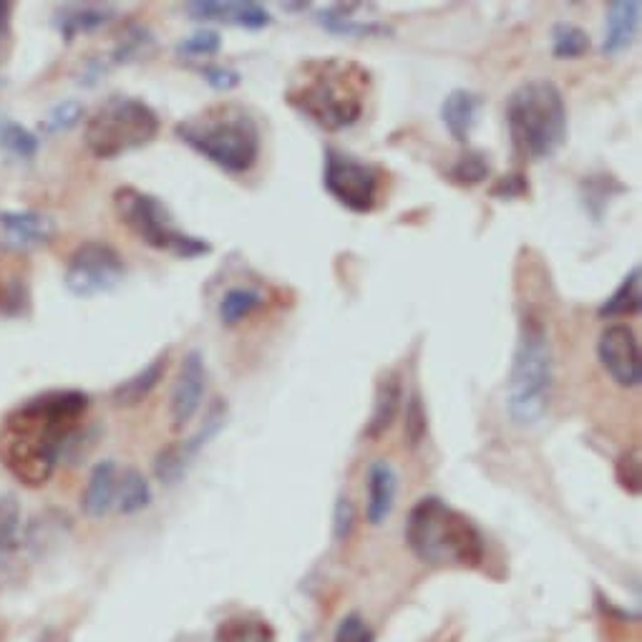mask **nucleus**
Instances as JSON below:
<instances>
[{"label":"nucleus","mask_w":642,"mask_h":642,"mask_svg":"<svg viewBox=\"0 0 642 642\" xmlns=\"http://www.w3.org/2000/svg\"><path fill=\"white\" fill-rule=\"evenodd\" d=\"M88 408V393L76 388H53L21 400L0 421V467L21 486H46L84 436Z\"/></svg>","instance_id":"f257e3e1"},{"label":"nucleus","mask_w":642,"mask_h":642,"mask_svg":"<svg viewBox=\"0 0 642 642\" xmlns=\"http://www.w3.org/2000/svg\"><path fill=\"white\" fill-rule=\"evenodd\" d=\"M371 86V71L358 61L328 55L300 63L285 88V101L312 124L335 134L358 124Z\"/></svg>","instance_id":"f03ea898"},{"label":"nucleus","mask_w":642,"mask_h":642,"mask_svg":"<svg viewBox=\"0 0 642 642\" xmlns=\"http://www.w3.org/2000/svg\"><path fill=\"white\" fill-rule=\"evenodd\" d=\"M408 550L431 567L477 569L486 559L479 527L441 496H423L408 511L404 529Z\"/></svg>","instance_id":"7ed1b4c3"},{"label":"nucleus","mask_w":642,"mask_h":642,"mask_svg":"<svg viewBox=\"0 0 642 642\" xmlns=\"http://www.w3.org/2000/svg\"><path fill=\"white\" fill-rule=\"evenodd\" d=\"M176 139L232 176L247 174L262 151V132L243 103L224 101L174 126Z\"/></svg>","instance_id":"20e7f679"},{"label":"nucleus","mask_w":642,"mask_h":642,"mask_svg":"<svg viewBox=\"0 0 642 642\" xmlns=\"http://www.w3.org/2000/svg\"><path fill=\"white\" fill-rule=\"evenodd\" d=\"M555 388V348L547 325L534 312L519 320L511 371L507 381V413L514 427H534L544 419Z\"/></svg>","instance_id":"39448f33"},{"label":"nucleus","mask_w":642,"mask_h":642,"mask_svg":"<svg viewBox=\"0 0 642 642\" xmlns=\"http://www.w3.org/2000/svg\"><path fill=\"white\" fill-rule=\"evenodd\" d=\"M507 128L519 157L542 162L565 147L569 119L561 88L550 78L519 84L507 99Z\"/></svg>","instance_id":"423d86ee"},{"label":"nucleus","mask_w":642,"mask_h":642,"mask_svg":"<svg viewBox=\"0 0 642 642\" xmlns=\"http://www.w3.org/2000/svg\"><path fill=\"white\" fill-rule=\"evenodd\" d=\"M159 128V114L147 101L116 94L88 116L84 144L96 159H119L155 141Z\"/></svg>","instance_id":"0eeeda50"},{"label":"nucleus","mask_w":642,"mask_h":642,"mask_svg":"<svg viewBox=\"0 0 642 642\" xmlns=\"http://www.w3.org/2000/svg\"><path fill=\"white\" fill-rule=\"evenodd\" d=\"M114 210L122 224L151 250L170 252L180 260H197L212 252V243L176 227L170 207L149 192L128 187V184L119 187L114 192Z\"/></svg>","instance_id":"6e6552de"},{"label":"nucleus","mask_w":642,"mask_h":642,"mask_svg":"<svg viewBox=\"0 0 642 642\" xmlns=\"http://www.w3.org/2000/svg\"><path fill=\"white\" fill-rule=\"evenodd\" d=\"M379 166L358 162L356 157L338 149H325L323 187L335 202L353 214H371L379 205L381 192Z\"/></svg>","instance_id":"1a4fd4ad"},{"label":"nucleus","mask_w":642,"mask_h":642,"mask_svg":"<svg viewBox=\"0 0 642 642\" xmlns=\"http://www.w3.org/2000/svg\"><path fill=\"white\" fill-rule=\"evenodd\" d=\"M126 277V264L114 247L107 243H88L78 245L63 272V285L76 298H96L116 291Z\"/></svg>","instance_id":"9d476101"},{"label":"nucleus","mask_w":642,"mask_h":642,"mask_svg":"<svg viewBox=\"0 0 642 642\" xmlns=\"http://www.w3.org/2000/svg\"><path fill=\"white\" fill-rule=\"evenodd\" d=\"M597 358L609 379L622 388H638L642 383L640 341L630 325H607L597 341Z\"/></svg>","instance_id":"9b49d317"},{"label":"nucleus","mask_w":642,"mask_h":642,"mask_svg":"<svg viewBox=\"0 0 642 642\" xmlns=\"http://www.w3.org/2000/svg\"><path fill=\"white\" fill-rule=\"evenodd\" d=\"M59 224L36 210H0V252L28 255L51 245Z\"/></svg>","instance_id":"f8f14e48"},{"label":"nucleus","mask_w":642,"mask_h":642,"mask_svg":"<svg viewBox=\"0 0 642 642\" xmlns=\"http://www.w3.org/2000/svg\"><path fill=\"white\" fill-rule=\"evenodd\" d=\"M205 391H207L205 356L199 350H189L187 356L182 358L180 373H176L172 398H170L174 431H182L192 419H195L199 406H202L205 400Z\"/></svg>","instance_id":"ddd939ff"},{"label":"nucleus","mask_w":642,"mask_h":642,"mask_svg":"<svg viewBox=\"0 0 642 642\" xmlns=\"http://www.w3.org/2000/svg\"><path fill=\"white\" fill-rule=\"evenodd\" d=\"M187 15L192 21H217V23H235L247 30H262L272 23V15L262 3L255 0H195L187 3Z\"/></svg>","instance_id":"4468645a"},{"label":"nucleus","mask_w":642,"mask_h":642,"mask_svg":"<svg viewBox=\"0 0 642 642\" xmlns=\"http://www.w3.org/2000/svg\"><path fill=\"white\" fill-rule=\"evenodd\" d=\"M23 519L21 504L13 494H0V590L21 572Z\"/></svg>","instance_id":"2eb2a0df"},{"label":"nucleus","mask_w":642,"mask_h":642,"mask_svg":"<svg viewBox=\"0 0 642 642\" xmlns=\"http://www.w3.org/2000/svg\"><path fill=\"white\" fill-rule=\"evenodd\" d=\"M398 494V473L388 461H373L368 469V502H366V521L373 527H381L391 517L393 504Z\"/></svg>","instance_id":"dca6fc26"},{"label":"nucleus","mask_w":642,"mask_h":642,"mask_svg":"<svg viewBox=\"0 0 642 642\" xmlns=\"http://www.w3.org/2000/svg\"><path fill=\"white\" fill-rule=\"evenodd\" d=\"M116 489H119V469L111 459L96 464L88 473V484L82 496V509L88 519H103L116 507Z\"/></svg>","instance_id":"f3484780"},{"label":"nucleus","mask_w":642,"mask_h":642,"mask_svg":"<svg viewBox=\"0 0 642 642\" xmlns=\"http://www.w3.org/2000/svg\"><path fill=\"white\" fill-rule=\"evenodd\" d=\"M400 398H404V383H400V375L396 371L383 373L379 383H375L373 411L363 429L366 439L379 441L383 433L393 427V421H396L398 408H400Z\"/></svg>","instance_id":"a211bd4d"},{"label":"nucleus","mask_w":642,"mask_h":642,"mask_svg":"<svg viewBox=\"0 0 642 642\" xmlns=\"http://www.w3.org/2000/svg\"><path fill=\"white\" fill-rule=\"evenodd\" d=\"M638 26H640V0H615V3H609L602 53L617 55L628 51L638 36Z\"/></svg>","instance_id":"6ab92c4d"},{"label":"nucleus","mask_w":642,"mask_h":642,"mask_svg":"<svg viewBox=\"0 0 642 642\" xmlns=\"http://www.w3.org/2000/svg\"><path fill=\"white\" fill-rule=\"evenodd\" d=\"M166 366H170V353H159V356L136 371L132 379H126L111 391V404L119 408H134L147 400L159 383H162Z\"/></svg>","instance_id":"aec40b11"},{"label":"nucleus","mask_w":642,"mask_h":642,"mask_svg":"<svg viewBox=\"0 0 642 642\" xmlns=\"http://www.w3.org/2000/svg\"><path fill=\"white\" fill-rule=\"evenodd\" d=\"M481 109V96L467 91V88H454L441 103V122H444L446 132L454 136V141L467 144L469 136L477 126Z\"/></svg>","instance_id":"412c9836"},{"label":"nucleus","mask_w":642,"mask_h":642,"mask_svg":"<svg viewBox=\"0 0 642 642\" xmlns=\"http://www.w3.org/2000/svg\"><path fill=\"white\" fill-rule=\"evenodd\" d=\"M358 5H331L323 8L316 15L318 26L328 30L333 36H343V38H385L393 36V28L385 26V23L379 21H353L350 11H356Z\"/></svg>","instance_id":"4be33fe9"},{"label":"nucleus","mask_w":642,"mask_h":642,"mask_svg":"<svg viewBox=\"0 0 642 642\" xmlns=\"http://www.w3.org/2000/svg\"><path fill=\"white\" fill-rule=\"evenodd\" d=\"M114 18V8L111 5H63L55 13V28L66 44L84 34H94L107 26Z\"/></svg>","instance_id":"5701e85b"},{"label":"nucleus","mask_w":642,"mask_h":642,"mask_svg":"<svg viewBox=\"0 0 642 642\" xmlns=\"http://www.w3.org/2000/svg\"><path fill=\"white\" fill-rule=\"evenodd\" d=\"M214 642H277V635L262 615L239 613L217 625Z\"/></svg>","instance_id":"b1692460"},{"label":"nucleus","mask_w":642,"mask_h":642,"mask_svg":"<svg viewBox=\"0 0 642 642\" xmlns=\"http://www.w3.org/2000/svg\"><path fill=\"white\" fill-rule=\"evenodd\" d=\"M640 264H635L617 291L609 295V298L597 308V318H635L642 310V280H640Z\"/></svg>","instance_id":"393cba45"},{"label":"nucleus","mask_w":642,"mask_h":642,"mask_svg":"<svg viewBox=\"0 0 642 642\" xmlns=\"http://www.w3.org/2000/svg\"><path fill=\"white\" fill-rule=\"evenodd\" d=\"M264 305V295L255 287H232L222 295L220 305H217V316H220L222 325H237L245 318H250L255 310H260Z\"/></svg>","instance_id":"a878e982"},{"label":"nucleus","mask_w":642,"mask_h":642,"mask_svg":"<svg viewBox=\"0 0 642 642\" xmlns=\"http://www.w3.org/2000/svg\"><path fill=\"white\" fill-rule=\"evenodd\" d=\"M151 504V486L147 477L136 469H124L119 473V489H116V509L124 517L144 511Z\"/></svg>","instance_id":"bb28decb"},{"label":"nucleus","mask_w":642,"mask_h":642,"mask_svg":"<svg viewBox=\"0 0 642 642\" xmlns=\"http://www.w3.org/2000/svg\"><path fill=\"white\" fill-rule=\"evenodd\" d=\"M227 419H230V404L224 398H214L212 406L207 408L202 423H199V429L192 433L187 441H182V448L184 454H187V459L192 461L195 456L202 452L207 444H212V439L220 433L224 427H227Z\"/></svg>","instance_id":"cd10ccee"},{"label":"nucleus","mask_w":642,"mask_h":642,"mask_svg":"<svg viewBox=\"0 0 642 642\" xmlns=\"http://www.w3.org/2000/svg\"><path fill=\"white\" fill-rule=\"evenodd\" d=\"M592 48V41L588 36V30L577 26V23H555L552 28V55L559 61H575L588 55Z\"/></svg>","instance_id":"c85d7f7f"},{"label":"nucleus","mask_w":642,"mask_h":642,"mask_svg":"<svg viewBox=\"0 0 642 642\" xmlns=\"http://www.w3.org/2000/svg\"><path fill=\"white\" fill-rule=\"evenodd\" d=\"M0 147H3L13 159H21V162H30L38 155V136L26 128L23 124L5 122L0 128Z\"/></svg>","instance_id":"c756f323"},{"label":"nucleus","mask_w":642,"mask_h":642,"mask_svg":"<svg viewBox=\"0 0 642 642\" xmlns=\"http://www.w3.org/2000/svg\"><path fill=\"white\" fill-rule=\"evenodd\" d=\"M489 174H492V166H489L484 151H464L448 170V180L459 184V187H477V184L489 180Z\"/></svg>","instance_id":"7c9ffc66"},{"label":"nucleus","mask_w":642,"mask_h":642,"mask_svg":"<svg viewBox=\"0 0 642 642\" xmlns=\"http://www.w3.org/2000/svg\"><path fill=\"white\" fill-rule=\"evenodd\" d=\"M404 441L408 448H419L429 436V411L423 404L421 393L413 391L406 400V413H404Z\"/></svg>","instance_id":"2f4dec72"},{"label":"nucleus","mask_w":642,"mask_h":642,"mask_svg":"<svg viewBox=\"0 0 642 642\" xmlns=\"http://www.w3.org/2000/svg\"><path fill=\"white\" fill-rule=\"evenodd\" d=\"M151 48H155V38L147 28L141 26H132L122 36V41L116 44L114 51H111V61L114 63H128V61H136L141 59L144 53H149Z\"/></svg>","instance_id":"473e14b6"},{"label":"nucleus","mask_w":642,"mask_h":642,"mask_svg":"<svg viewBox=\"0 0 642 642\" xmlns=\"http://www.w3.org/2000/svg\"><path fill=\"white\" fill-rule=\"evenodd\" d=\"M220 51L222 36L212 28L197 30V34L182 38V41L176 44V55H182V59H210V55H217Z\"/></svg>","instance_id":"72a5a7b5"},{"label":"nucleus","mask_w":642,"mask_h":642,"mask_svg":"<svg viewBox=\"0 0 642 642\" xmlns=\"http://www.w3.org/2000/svg\"><path fill=\"white\" fill-rule=\"evenodd\" d=\"M189 467L187 454H184L182 444H170L157 454L155 459V473L162 484H176L184 477V471Z\"/></svg>","instance_id":"f704fd0d"},{"label":"nucleus","mask_w":642,"mask_h":642,"mask_svg":"<svg viewBox=\"0 0 642 642\" xmlns=\"http://www.w3.org/2000/svg\"><path fill=\"white\" fill-rule=\"evenodd\" d=\"M84 119V107L78 101H61L48 111L44 132L46 134H59V132H71L76 124H82Z\"/></svg>","instance_id":"c9c22d12"},{"label":"nucleus","mask_w":642,"mask_h":642,"mask_svg":"<svg viewBox=\"0 0 642 642\" xmlns=\"http://www.w3.org/2000/svg\"><path fill=\"white\" fill-rule=\"evenodd\" d=\"M615 479H617V484L625 489V492L632 494V496H640L642 469H640V454L638 452H628L617 459Z\"/></svg>","instance_id":"e433bc0d"},{"label":"nucleus","mask_w":642,"mask_h":642,"mask_svg":"<svg viewBox=\"0 0 642 642\" xmlns=\"http://www.w3.org/2000/svg\"><path fill=\"white\" fill-rule=\"evenodd\" d=\"M613 182V176L609 174H602V176H588V180L582 182V199H584V207L588 210L600 217L602 212H605V205L609 199V192L605 189L607 184Z\"/></svg>","instance_id":"4c0bfd02"},{"label":"nucleus","mask_w":642,"mask_h":642,"mask_svg":"<svg viewBox=\"0 0 642 642\" xmlns=\"http://www.w3.org/2000/svg\"><path fill=\"white\" fill-rule=\"evenodd\" d=\"M333 642H375L373 630L368 628V622L363 620V615L350 613L345 615L343 620L335 628Z\"/></svg>","instance_id":"58836bf2"},{"label":"nucleus","mask_w":642,"mask_h":642,"mask_svg":"<svg viewBox=\"0 0 642 642\" xmlns=\"http://www.w3.org/2000/svg\"><path fill=\"white\" fill-rule=\"evenodd\" d=\"M356 529V507L348 496H338L333 509V536L335 542H345Z\"/></svg>","instance_id":"ea45409f"},{"label":"nucleus","mask_w":642,"mask_h":642,"mask_svg":"<svg viewBox=\"0 0 642 642\" xmlns=\"http://www.w3.org/2000/svg\"><path fill=\"white\" fill-rule=\"evenodd\" d=\"M199 74L207 84H210L214 91H235V88L243 84V76H239V71L235 69H227V66H202L199 69Z\"/></svg>","instance_id":"a19ab883"},{"label":"nucleus","mask_w":642,"mask_h":642,"mask_svg":"<svg viewBox=\"0 0 642 642\" xmlns=\"http://www.w3.org/2000/svg\"><path fill=\"white\" fill-rule=\"evenodd\" d=\"M529 195V182L524 174H504L494 182L492 197L496 199H519Z\"/></svg>","instance_id":"79ce46f5"},{"label":"nucleus","mask_w":642,"mask_h":642,"mask_svg":"<svg viewBox=\"0 0 642 642\" xmlns=\"http://www.w3.org/2000/svg\"><path fill=\"white\" fill-rule=\"evenodd\" d=\"M11 23H13V3L0 0V44L11 36Z\"/></svg>","instance_id":"37998d69"}]
</instances>
